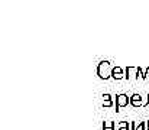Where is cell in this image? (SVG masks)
<instances>
[{
  "instance_id": "obj_8",
  "label": "cell",
  "mask_w": 149,
  "mask_h": 130,
  "mask_svg": "<svg viewBox=\"0 0 149 130\" xmlns=\"http://www.w3.org/2000/svg\"><path fill=\"white\" fill-rule=\"evenodd\" d=\"M117 130H130V123L129 122H120V123H117Z\"/></svg>"
},
{
  "instance_id": "obj_12",
  "label": "cell",
  "mask_w": 149,
  "mask_h": 130,
  "mask_svg": "<svg viewBox=\"0 0 149 130\" xmlns=\"http://www.w3.org/2000/svg\"><path fill=\"white\" fill-rule=\"evenodd\" d=\"M145 75H146V78L149 77V67L148 68H145Z\"/></svg>"
},
{
  "instance_id": "obj_3",
  "label": "cell",
  "mask_w": 149,
  "mask_h": 130,
  "mask_svg": "<svg viewBox=\"0 0 149 130\" xmlns=\"http://www.w3.org/2000/svg\"><path fill=\"white\" fill-rule=\"evenodd\" d=\"M111 78L119 81V80H123L125 78V70L122 67H113V71H111Z\"/></svg>"
},
{
  "instance_id": "obj_11",
  "label": "cell",
  "mask_w": 149,
  "mask_h": 130,
  "mask_svg": "<svg viewBox=\"0 0 149 130\" xmlns=\"http://www.w3.org/2000/svg\"><path fill=\"white\" fill-rule=\"evenodd\" d=\"M103 98H104V100H110L111 95H110V94H103Z\"/></svg>"
},
{
  "instance_id": "obj_2",
  "label": "cell",
  "mask_w": 149,
  "mask_h": 130,
  "mask_svg": "<svg viewBox=\"0 0 149 130\" xmlns=\"http://www.w3.org/2000/svg\"><path fill=\"white\" fill-rule=\"evenodd\" d=\"M127 104H130V97H127V94H117L116 95V111H120L122 107H127Z\"/></svg>"
},
{
  "instance_id": "obj_14",
  "label": "cell",
  "mask_w": 149,
  "mask_h": 130,
  "mask_svg": "<svg viewBox=\"0 0 149 130\" xmlns=\"http://www.w3.org/2000/svg\"><path fill=\"white\" fill-rule=\"evenodd\" d=\"M146 130H149V120L146 122Z\"/></svg>"
},
{
  "instance_id": "obj_10",
  "label": "cell",
  "mask_w": 149,
  "mask_h": 130,
  "mask_svg": "<svg viewBox=\"0 0 149 130\" xmlns=\"http://www.w3.org/2000/svg\"><path fill=\"white\" fill-rule=\"evenodd\" d=\"M116 103H113V98H110V100H104L103 101V107H113Z\"/></svg>"
},
{
  "instance_id": "obj_13",
  "label": "cell",
  "mask_w": 149,
  "mask_h": 130,
  "mask_svg": "<svg viewBox=\"0 0 149 130\" xmlns=\"http://www.w3.org/2000/svg\"><path fill=\"white\" fill-rule=\"evenodd\" d=\"M143 106H149V94H148V101H146V103H145Z\"/></svg>"
},
{
  "instance_id": "obj_1",
  "label": "cell",
  "mask_w": 149,
  "mask_h": 130,
  "mask_svg": "<svg viewBox=\"0 0 149 130\" xmlns=\"http://www.w3.org/2000/svg\"><path fill=\"white\" fill-rule=\"evenodd\" d=\"M111 71H113V67H111V62L110 61H101L97 65V75L101 80H109L111 78Z\"/></svg>"
},
{
  "instance_id": "obj_15",
  "label": "cell",
  "mask_w": 149,
  "mask_h": 130,
  "mask_svg": "<svg viewBox=\"0 0 149 130\" xmlns=\"http://www.w3.org/2000/svg\"><path fill=\"white\" fill-rule=\"evenodd\" d=\"M148 120H149V119H148Z\"/></svg>"
},
{
  "instance_id": "obj_5",
  "label": "cell",
  "mask_w": 149,
  "mask_h": 130,
  "mask_svg": "<svg viewBox=\"0 0 149 130\" xmlns=\"http://www.w3.org/2000/svg\"><path fill=\"white\" fill-rule=\"evenodd\" d=\"M130 106L132 107H141L143 106V100L141 94H132L130 95Z\"/></svg>"
},
{
  "instance_id": "obj_7",
  "label": "cell",
  "mask_w": 149,
  "mask_h": 130,
  "mask_svg": "<svg viewBox=\"0 0 149 130\" xmlns=\"http://www.w3.org/2000/svg\"><path fill=\"white\" fill-rule=\"evenodd\" d=\"M103 130H117L116 122H103Z\"/></svg>"
},
{
  "instance_id": "obj_6",
  "label": "cell",
  "mask_w": 149,
  "mask_h": 130,
  "mask_svg": "<svg viewBox=\"0 0 149 130\" xmlns=\"http://www.w3.org/2000/svg\"><path fill=\"white\" fill-rule=\"evenodd\" d=\"M130 130H146V122H130Z\"/></svg>"
},
{
  "instance_id": "obj_4",
  "label": "cell",
  "mask_w": 149,
  "mask_h": 130,
  "mask_svg": "<svg viewBox=\"0 0 149 130\" xmlns=\"http://www.w3.org/2000/svg\"><path fill=\"white\" fill-rule=\"evenodd\" d=\"M138 78V67H126L125 70V78L130 80V78Z\"/></svg>"
},
{
  "instance_id": "obj_9",
  "label": "cell",
  "mask_w": 149,
  "mask_h": 130,
  "mask_svg": "<svg viewBox=\"0 0 149 130\" xmlns=\"http://www.w3.org/2000/svg\"><path fill=\"white\" fill-rule=\"evenodd\" d=\"M146 80V75H145V70L143 68H141V67H138V80Z\"/></svg>"
}]
</instances>
